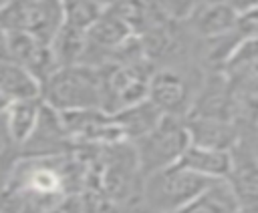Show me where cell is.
I'll return each mask as SVG.
<instances>
[{
	"mask_svg": "<svg viewBox=\"0 0 258 213\" xmlns=\"http://www.w3.org/2000/svg\"><path fill=\"white\" fill-rule=\"evenodd\" d=\"M40 98L56 113L103 109V68L91 64L58 66L42 82Z\"/></svg>",
	"mask_w": 258,
	"mask_h": 213,
	"instance_id": "1",
	"label": "cell"
},
{
	"mask_svg": "<svg viewBox=\"0 0 258 213\" xmlns=\"http://www.w3.org/2000/svg\"><path fill=\"white\" fill-rule=\"evenodd\" d=\"M212 181L175 163L143 177L135 213H175L196 199Z\"/></svg>",
	"mask_w": 258,
	"mask_h": 213,
	"instance_id": "2",
	"label": "cell"
},
{
	"mask_svg": "<svg viewBox=\"0 0 258 213\" xmlns=\"http://www.w3.org/2000/svg\"><path fill=\"white\" fill-rule=\"evenodd\" d=\"M189 133L183 117L163 115L161 121L143 137L135 139L131 145L135 149L141 175L147 177L155 171L179 163L181 155L189 147Z\"/></svg>",
	"mask_w": 258,
	"mask_h": 213,
	"instance_id": "3",
	"label": "cell"
},
{
	"mask_svg": "<svg viewBox=\"0 0 258 213\" xmlns=\"http://www.w3.org/2000/svg\"><path fill=\"white\" fill-rule=\"evenodd\" d=\"M204 76L206 74L202 70H196L183 62L155 66L147 98L153 100L163 115L185 119L191 111Z\"/></svg>",
	"mask_w": 258,
	"mask_h": 213,
	"instance_id": "4",
	"label": "cell"
},
{
	"mask_svg": "<svg viewBox=\"0 0 258 213\" xmlns=\"http://www.w3.org/2000/svg\"><path fill=\"white\" fill-rule=\"evenodd\" d=\"M103 68V111L117 113L133 102L147 98L153 76V62L147 58L115 62Z\"/></svg>",
	"mask_w": 258,
	"mask_h": 213,
	"instance_id": "5",
	"label": "cell"
},
{
	"mask_svg": "<svg viewBox=\"0 0 258 213\" xmlns=\"http://www.w3.org/2000/svg\"><path fill=\"white\" fill-rule=\"evenodd\" d=\"M60 117L75 149L103 147L125 141L115 123V117L103 109L71 111V113H60Z\"/></svg>",
	"mask_w": 258,
	"mask_h": 213,
	"instance_id": "6",
	"label": "cell"
},
{
	"mask_svg": "<svg viewBox=\"0 0 258 213\" xmlns=\"http://www.w3.org/2000/svg\"><path fill=\"white\" fill-rule=\"evenodd\" d=\"M224 181L232 189L240 211L258 213V159L244 137L232 149V165Z\"/></svg>",
	"mask_w": 258,
	"mask_h": 213,
	"instance_id": "7",
	"label": "cell"
},
{
	"mask_svg": "<svg viewBox=\"0 0 258 213\" xmlns=\"http://www.w3.org/2000/svg\"><path fill=\"white\" fill-rule=\"evenodd\" d=\"M75 151L69 133L64 129L60 113L50 109L48 104H42L40 119L36 123V129L28 137V141L20 147L22 157H50V155H62Z\"/></svg>",
	"mask_w": 258,
	"mask_h": 213,
	"instance_id": "8",
	"label": "cell"
},
{
	"mask_svg": "<svg viewBox=\"0 0 258 213\" xmlns=\"http://www.w3.org/2000/svg\"><path fill=\"white\" fill-rule=\"evenodd\" d=\"M8 34H10L8 58L20 64L26 72H30L42 86V82L58 68L50 42H42L40 38L28 32H8Z\"/></svg>",
	"mask_w": 258,
	"mask_h": 213,
	"instance_id": "9",
	"label": "cell"
},
{
	"mask_svg": "<svg viewBox=\"0 0 258 213\" xmlns=\"http://www.w3.org/2000/svg\"><path fill=\"white\" fill-rule=\"evenodd\" d=\"M185 125H187L191 145L232 151L242 139L244 127L248 123L220 121V119H206V117H185Z\"/></svg>",
	"mask_w": 258,
	"mask_h": 213,
	"instance_id": "10",
	"label": "cell"
},
{
	"mask_svg": "<svg viewBox=\"0 0 258 213\" xmlns=\"http://www.w3.org/2000/svg\"><path fill=\"white\" fill-rule=\"evenodd\" d=\"M238 12L224 0H206L187 16V28L198 40L228 34L238 24Z\"/></svg>",
	"mask_w": 258,
	"mask_h": 213,
	"instance_id": "11",
	"label": "cell"
},
{
	"mask_svg": "<svg viewBox=\"0 0 258 213\" xmlns=\"http://www.w3.org/2000/svg\"><path fill=\"white\" fill-rule=\"evenodd\" d=\"M179 165L185 169L210 179V181H224L230 173L232 165V151H222V149H210V147H200L191 145L185 149V153L179 159Z\"/></svg>",
	"mask_w": 258,
	"mask_h": 213,
	"instance_id": "12",
	"label": "cell"
},
{
	"mask_svg": "<svg viewBox=\"0 0 258 213\" xmlns=\"http://www.w3.org/2000/svg\"><path fill=\"white\" fill-rule=\"evenodd\" d=\"M42 98L40 96H32V98H18V100H10L8 109L4 111V123L8 129V135L12 139V143L20 147L28 141V137L32 135V131L36 129V123L40 119L42 113Z\"/></svg>",
	"mask_w": 258,
	"mask_h": 213,
	"instance_id": "13",
	"label": "cell"
},
{
	"mask_svg": "<svg viewBox=\"0 0 258 213\" xmlns=\"http://www.w3.org/2000/svg\"><path fill=\"white\" fill-rule=\"evenodd\" d=\"M115 117V123L123 135L125 141L133 143L135 139L143 137L145 133H149L163 117V113L155 106L153 100L149 98H143L139 102H133L117 113H113Z\"/></svg>",
	"mask_w": 258,
	"mask_h": 213,
	"instance_id": "14",
	"label": "cell"
},
{
	"mask_svg": "<svg viewBox=\"0 0 258 213\" xmlns=\"http://www.w3.org/2000/svg\"><path fill=\"white\" fill-rule=\"evenodd\" d=\"M220 72L228 78V82L236 88L258 76V34L246 36L232 50Z\"/></svg>",
	"mask_w": 258,
	"mask_h": 213,
	"instance_id": "15",
	"label": "cell"
},
{
	"mask_svg": "<svg viewBox=\"0 0 258 213\" xmlns=\"http://www.w3.org/2000/svg\"><path fill=\"white\" fill-rule=\"evenodd\" d=\"M240 205L226 181H212L196 199L175 213H238Z\"/></svg>",
	"mask_w": 258,
	"mask_h": 213,
	"instance_id": "16",
	"label": "cell"
},
{
	"mask_svg": "<svg viewBox=\"0 0 258 213\" xmlns=\"http://www.w3.org/2000/svg\"><path fill=\"white\" fill-rule=\"evenodd\" d=\"M0 92L8 100L40 96L38 80L10 58H0Z\"/></svg>",
	"mask_w": 258,
	"mask_h": 213,
	"instance_id": "17",
	"label": "cell"
},
{
	"mask_svg": "<svg viewBox=\"0 0 258 213\" xmlns=\"http://www.w3.org/2000/svg\"><path fill=\"white\" fill-rule=\"evenodd\" d=\"M87 44H89L87 30L71 26V24H64V22H62L60 30L56 32V36L52 38V42H50L58 66L83 64V58H85V52H87Z\"/></svg>",
	"mask_w": 258,
	"mask_h": 213,
	"instance_id": "18",
	"label": "cell"
},
{
	"mask_svg": "<svg viewBox=\"0 0 258 213\" xmlns=\"http://www.w3.org/2000/svg\"><path fill=\"white\" fill-rule=\"evenodd\" d=\"M107 8L109 4L103 0H62V20L64 24L89 30Z\"/></svg>",
	"mask_w": 258,
	"mask_h": 213,
	"instance_id": "19",
	"label": "cell"
},
{
	"mask_svg": "<svg viewBox=\"0 0 258 213\" xmlns=\"http://www.w3.org/2000/svg\"><path fill=\"white\" fill-rule=\"evenodd\" d=\"M44 213H83L81 207V193L79 195H69L62 201H58L56 205L48 207Z\"/></svg>",
	"mask_w": 258,
	"mask_h": 213,
	"instance_id": "20",
	"label": "cell"
},
{
	"mask_svg": "<svg viewBox=\"0 0 258 213\" xmlns=\"http://www.w3.org/2000/svg\"><path fill=\"white\" fill-rule=\"evenodd\" d=\"M242 137L246 139L248 147L252 149V153H254L256 159H258V121H256V123H248V125L244 127Z\"/></svg>",
	"mask_w": 258,
	"mask_h": 213,
	"instance_id": "21",
	"label": "cell"
},
{
	"mask_svg": "<svg viewBox=\"0 0 258 213\" xmlns=\"http://www.w3.org/2000/svg\"><path fill=\"white\" fill-rule=\"evenodd\" d=\"M226 4H230L238 14H244V12H250L254 8H258V0H224Z\"/></svg>",
	"mask_w": 258,
	"mask_h": 213,
	"instance_id": "22",
	"label": "cell"
},
{
	"mask_svg": "<svg viewBox=\"0 0 258 213\" xmlns=\"http://www.w3.org/2000/svg\"><path fill=\"white\" fill-rule=\"evenodd\" d=\"M8 44H10V34L0 24V58H8Z\"/></svg>",
	"mask_w": 258,
	"mask_h": 213,
	"instance_id": "23",
	"label": "cell"
},
{
	"mask_svg": "<svg viewBox=\"0 0 258 213\" xmlns=\"http://www.w3.org/2000/svg\"><path fill=\"white\" fill-rule=\"evenodd\" d=\"M8 104H10V100H8V98H6V96L0 92V117L4 115V111L8 109Z\"/></svg>",
	"mask_w": 258,
	"mask_h": 213,
	"instance_id": "24",
	"label": "cell"
},
{
	"mask_svg": "<svg viewBox=\"0 0 258 213\" xmlns=\"http://www.w3.org/2000/svg\"><path fill=\"white\" fill-rule=\"evenodd\" d=\"M12 2H14V0H0V12H2V10L6 8V6H10Z\"/></svg>",
	"mask_w": 258,
	"mask_h": 213,
	"instance_id": "25",
	"label": "cell"
},
{
	"mask_svg": "<svg viewBox=\"0 0 258 213\" xmlns=\"http://www.w3.org/2000/svg\"><path fill=\"white\" fill-rule=\"evenodd\" d=\"M103 2H107V4H109V6H111V4H115V2H117V0H103Z\"/></svg>",
	"mask_w": 258,
	"mask_h": 213,
	"instance_id": "26",
	"label": "cell"
},
{
	"mask_svg": "<svg viewBox=\"0 0 258 213\" xmlns=\"http://www.w3.org/2000/svg\"><path fill=\"white\" fill-rule=\"evenodd\" d=\"M238 213H250V211H238Z\"/></svg>",
	"mask_w": 258,
	"mask_h": 213,
	"instance_id": "27",
	"label": "cell"
}]
</instances>
